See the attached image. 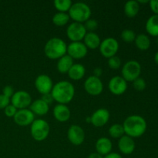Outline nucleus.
<instances>
[{
    "label": "nucleus",
    "instance_id": "412c9836",
    "mask_svg": "<svg viewBox=\"0 0 158 158\" xmlns=\"http://www.w3.org/2000/svg\"><path fill=\"white\" fill-rule=\"evenodd\" d=\"M101 40L100 36L94 32H87L83 38V43L87 49H96L100 46Z\"/></svg>",
    "mask_w": 158,
    "mask_h": 158
},
{
    "label": "nucleus",
    "instance_id": "6e6552de",
    "mask_svg": "<svg viewBox=\"0 0 158 158\" xmlns=\"http://www.w3.org/2000/svg\"><path fill=\"white\" fill-rule=\"evenodd\" d=\"M11 104L17 110L27 109L32 103V97L25 90H19L14 93L11 97Z\"/></svg>",
    "mask_w": 158,
    "mask_h": 158
},
{
    "label": "nucleus",
    "instance_id": "72a5a7b5",
    "mask_svg": "<svg viewBox=\"0 0 158 158\" xmlns=\"http://www.w3.org/2000/svg\"><path fill=\"white\" fill-rule=\"evenodd\" d=\"M17 110H17L13 105L9 104V106H7L4 109V113L5 114H6V117H14V116H15V114H16Z\"/></svg>",
    "mask_w": 158,
    "mask_h": 158
},
{
    "label": "nucleus",
    "instance_id": "9d476101",
    "mask_svg": "<svg viewBox=\"0 0 158 158\" xmlns=\"http://www.w3.org/2000/svg\"><path fill=\"white\" fill-rule=\"evenodd\" d=\"M84 89L91 96H98L103 90V84L101 80L95 76H90L84 82Z\"/></svg>",
    "mask_w": 158,
    "mask_h": 158
},
{
    "label": "nucleus",
    "instance_id": "6ab92c4d",
    "mask_svg": "<svg viewBox=\"0 0 158 158\" xmlns=\"http://www.w3.org/2000/svg\"><path fill=\"white\" fill-rule=\"evenodd\" d=\"M95 148L97 152L103 157L111 153L113 144L111 140L107 137H100L96 142Z\"/></svg>",
    "mask_w": 158,
    "mask_h": 158
},
{
    "label": "nucleus",
    "instance_id": "4be33fe9",
    "mask_svg": "<svg viewBox=\"0 0 158 158\" xmlns=\"http://www.w3.org/2000/svg\"><path fill=\"white\" fill-rule=\"evenodd\" d=\"M73 64V59H72L69 55L66 54L58 60L56 64L57 70L60 73H67Z\"/></svg>",
    "mask_w": 158,
    "mask_h": 158
},
{
    "label": "nucleus",
    "instance_id": "dca6fc26",
    "mask_svg": "<svg viewBox=\"0 0 158 158\" xmlns=\"http://www.w3.org/2000/svg\"><path fill=\"white\" fill-rule=\"evenodd\" d=\"M110 117V114L108 110L105 108H100L97 110L90 117L91 123L94 127H101L108 123Z\"/></svg>",
    "mask_w": 158,
    "mask_h": 158
},
{
    "label": "nucleus",
    "instance_id": "f8f14e48",
    "mask_svg": "<svg viewBox=\"0 0 158 158\" xmlns=\"http://www.w3.org/2000/svg\"><path fill=\"white\" fill-rule=\"evenodd\" d=\"M14 121L20 127H27L35 120V114L29 109L18 110L13 117Z\"/></svg>",
    "mask_w": 158,
    "mask_h": 158
},
{
    "label": "nucleus",
    "instance_id": "ea45409f",
    "mask_svg": "<svg viewBox=\"0 0 158 158\" xmlns=\"http://www.w3.org/2000/svg\"><path fill=\"white\" fill-rule=\"evenodd\" d=\"M102 73H103V70H102V69L100 67H97L94 69V76H95V77H99L100 78V77L101 76Z\"/></svg>",
    "mask_w": 158,
    "mask_h": 158
},
{
    "label": "nucleus",
    "instance_id": "cd10ccee",
    "mask_svg": "<svg viewBox=\"0 0 158 158\" xmlns=\"http://www.w3.org/2000/svg\"><path fill=\"white\" fill-rule=\"evenodd\" d=\"M108 133H109L110 136L111 137L116 139H120V137L125 135L123 125L120 124V123H114V124H113L109 128Z\"/></svg>",
    "mask_w": 158,
    "mask_h": 158
},
{
    "label": "nucleus",
    "instance_id": "393cba45",
    "mask_svg": "<svg viewBox=\"0 0 158 158\" xmlns=\"http://www.w3.org/2000/svg\"><path fill=\"white\" fill-rule=\"evenodd\" d=\"M145 27L150 35L158 36V15H151L147 21Z\"/></svg>",
    "mask_w": 158,
    "mask_h": 158
},
{
    "label": "nucleus",
    "instance_id": "f257e3e1",
    "mask_svg": "<svg viewBox=\"0 0 158 158\" xmlns=\"http://www.w3.org/2000/svg\"><path fill=\"white\" fill-rule=\"evenodd\" d=\"M51 94L53 100L57 103L66 105L73 99L75 95V88L70 82L62 80L53 85Z\"/></svg>",
    "mask_w": 158,
    "mask_h": 158
},
{
    "label": "nucleus",
    "instance_id": "7c9ffc66",
    "mask_svg": "<svg viewBox=\"0 0 158 158\" xmlns=\"http://www.w3.org/2000/svg\"><path fill=\"white\" fill-rule=\"evenodd\" d=\"M108 66L112 69H117L121 66V60L117 56H114L108 59Z\"/></svg>",
    "mask_w": 158,
    "mask_h": 158
},
{
    "label": "nucleus",
    "instance_id": "c03bdc74",
    "mask_svg": "<svg viewBox=\"0 0 158 158\" xmlns=\"http://www.w3.org/2000/svg\"><path fill=\"white\" fill-rule=\"evenodd\" d=\"M157 41H158V36H157Z\"/></svg>",
    "mask_w": 158,
    "mask_h": 158
},
{
    "label": "nucleus",
    "instance_id": "2f4dec72",
    "mask_svg": "<svg viewBox=\"0 0 158 158\" xmlns=\"http://www.w3.org/2000/svg\"><path fill=\"white\" fill-rule=\"evenodd\" d=\"M146 86L147 84L144 79L141 78V77H138L134 81H133V86L137 91H143L146 88Z\"/></svg>",
    "mask_w": 158,
    "mask_h": 158
},
{
    "label": "nucleus",
    "instance_id": "ddd939ff",
    "mask_svg": "<svg viewBox=\"0 0 158 158\" xmlns=\"http://www.w3.org/2000/svg\"><path fill=\"white\" fill-rule=\"evenodd\" d=\"M35 87L42 95L49 94L53 87V83L50 77L46 74H40L35 78Z\"/></svg>",
    "mask_w": 158,
    "mask_h": 158
},
{
    "label": "nucleus",
    "instance_id": "a211bd4d",
    "mask_svg": "<svg viewBox=\"0 0 158 158\" xmlns=\"http://www.w3.org/2000/svg\"><path fill=\"white\" fill-rule=\"evenodd\" d=\"M52 114L56 120H58L59 122H62V123L68 121L71 116L69 108L66 105L60 104V103L54 106Z\"/></svg>",
    "mask_w": 158,
    "mask_h": 158
},
{
    "label": "nucleus",
    "instance_id": "c756f323",
    "mask_svg": "<svg viewBox=\"0 0 158 158\" xmlns=\"http://www.w3.org/2000/svg\"><path fill=\"white\" fill-rule=\"evenodd\" d=\"M120 36H121V39L125 43H130L135 40L137 35H136V33L134 32V30L130 29H126L122 31Z\"/></svg>",
    "mask_w": 158,
    "mask_h": 158
},
{
    "label": "nucleus",
    "instance_id": "20e7f679",
    "mask_svg": "<svg viewBox=\"0 0 158 158\" xmlns=\"http://www.w3.org/2000/svg\"><path fill=\"white\" fill-rule=\"evenodd\" d=\"M91 9L86 3L79 2L73 3L69 10V15L74 22L83 23L91 16Z\"/></svg>",
    "mask_w": 158,
    "mask_h": 158
},
{
    "label": "nucleus",
    "instance_id": "4468645a",
    "mask_svg": "<svg viewBox=\"0 0 158 158\" xmlns=\"http://www.w3.org/2000/svg\"><path fill=\"white\" fill-rule=\"evenodd\" d=\"M110 91L116 96H120L124 94L127 89V82L122 77L116 76L112 77L108 83Z\"/></svg>",
    "mask_w": 158,
    "mask_h": 158
},
{
    "label": "nucleus",
    "instance_id": "b1692460",
    "mask_svg": "<svg viewBox=\"0 0 158 158\" xmlns=\"http://www.w3.org/2000/svg\"><path fill=\"white\" fill-rule=\"evenodd\" d=\"M140 10V4L137 1L131 0L127 1L124 5V13L129 18L135 17Z\"/></svg>",
    "mask_w": 158,
    "mask_h": 158
},
{
    "label": "nucleus",
    "instance_id": "f03ea898",
    "mask_svg": "<svg viewBox=\"0 0 158 158\" xmlns=\"http://www.w3.org/2000/svg\"><path fill=\"white\" fill-rule=\"evenodd\" d=\"M125 135L137 138L143 135L147 130V122L140 115H131L125 119L123 124Z\"/></svg>",
    "mask_w": 158,
    "mask_h": 158
},
{
    "label": "nucleus",
    "instance_id": "f3484780",
    "mask_svg": "<svg viewBox=\"0 0 158 158\" xmlns=\"http://www.w3.org/2000/svg\"><path fill=\"white\" fill-rule=\"evenodd\" d=\"M135 142L134 138L127 135H123L119 139L118 148L120 152L125 155L131 154L135 150Z\"/></svg>",
    "mask_w": 158,
    "mask_h": 158
},
{
    "label": "nucleus",
    "instance_id": "39448f33",
    "mask_svg": "<svg viewBox=\"0 0 158 158\" xmlns=\"http://www.w3.org/2000/svg\"><path fill=\"white\" fill-rule=\"evenodd\" d=\"M50 127L47 121L43 119H36L30 125V133L32 138L36 141H43L48 137Z\"/></svg>",
    "mask_w": 158,
    "mask_h": 158
},
{
    "label": "nucleus",
    "instance_id": "c9c22d12",
    "mask_svg": "<svg viewBox=\"0 0 158 158\" xmlns=\"http://www.w3.org/2000/svg\"><path fill=\"white\" fill-rule=\"evenodd\" d=\"M14 93H15V91H14L13 87H12V86H9V85L5 86L2 89L3 95H5L6 97H9V98H10V99H11V97L13 96Z\"/></svg>",
    "mask_w": 158,
    "mask_h": 158
},
{
    "label": "nucleus",
    "instance_id": "e433bc0d",
    "mask_svg": "<svg viewBox=\"0 0 158 158\" xmlns=\"http://www.w3.org/2000/svg\"><path fill=\"white\" fill-rule=\"evenodd\" d=\"M41 100H43V101L45 102V103H47L48 105L51 104V103H52V101H53V98H52V94H51V93H49V94H43V95H42V97Z\"/></svg>",
    "mask_w": 158,
    "mask_h": 158
},
{
    "label": "nucleus",
    "instance_id": "9b49d317",
    "mask_svg": "<svg viewBox=\"0 0 158 158\" xmlns=\"http://www.w3.org/2000/svg\"><path fill=\"white\" fill-rule=\"evenodd\" d=\"M88 52V49L82 42H71L67 46V52L72 59L80 60L84 58Z\"/></svg>",
    "mask_w": 158,
    "mask_h": 158
},
{
    "label": "nucleus",
    "instance_id": "aec40b11",
    "mask_svg": "<svg viewBox=\"0 0 158 158\" xmlns=\"http://www.w3.org/2000/svg\"><path fill=\"white\" fill-rule=\"evenodd\" d=\"M29 110L35 115L43 116L46 115L49 112V106L43 100L38 99V100H35V101L32 102L31 105L29 106Z\"/></svg>",
    "mask_w": 158,
    "mask_h": 158
},
{
    "label": "nucleus",
    "instance_id": "a19ab883",
    "mask_svg": "<svg viewBox=\"0 0 158 158\" xmlns=\"http://www.w3.org/2000/svg\"><path fill=\"white\" fill-rule=\"evenodd\" d=\"M88 158H103V157L102 155H100V154H98L97 152H94L89 154L88 156Z\"/></svg>",
    "mask_w": 158,
    "mask_h": 158
},
{
    "label": "nucleus",
    "instance_id": "423d86ee",
    "mask_svg": "<svg viewBox=\"0 0 158 158\" xmlns=\"http://www.w3.org/2000/svg\"><path fill=\"white\" fill-rule=\"evenodd\" d=\"M141 66L137 60H129L122 67V77L127 82H133L140 77Z\"/></svg>",
    "mask_w": 158,
    "mask_h": 158
},
{
    "label": "nucleus",
    "instance_id": "37998d69",
    "mask_svg": "<svg viewBox=\"0 0 158 158\" xmlns=\"http://www.w3.org/2000/svg\"><path fill=\"white\" fill-rule=\"evenodd\" d=\"M86 121L87 122V123H91V118H90V117H86Z\"/></svg>",
    "mask_w": 158,
    "mask_h": 158
},
{
    "label": "nucleus",
    "instance_id": "4c0bfd02",
    "mask_svg": "<svg viewBox=\"0 0 158 158\" xmlns=\"http://www.w3.org/2000/svg\"><path fill=\"white\" fill-rule=\"evenodd\" d=\"M149 2L151 10L154 12V14L158 15V0H151Z\"/></svg>",
    "mask_w": 158,
    "mask_h": 158
},
{
    "label": "nucleus",
    "instance_id": "79ce46f5",
    "mask_svg": "<svg viewBox=\"0 0 158 158\" xmlns=\"http://www.w3.org/2000/svg\"><path fill=\"white\" fill-rule=\"evenodd\" d=\"M154 61L156 62V63L158 64V52H156L155 55H154Z\"/></svg>",
    "mask_w": 158,
    "mask_h": 158
},
{
    "label": "nucleus",
    "instance_id": "473e14b6",
    "mask_svg": "<svg viewBox=\"0 0 158 158\" xmlns=\"http://www.w3.org/2000/svg\"><path fill=\"white\" fill-rule=\"evenodd\" d=\"M83 25H84L86 30L89 31V32H94L98 28V23L97 20L93 19H89L87 21L85 22Z\"/></svg>",
    "mask_w": 158,
    "mask_h": 158
},
{
    "label": "nucleus",
    "instance_id": "5701e85b",
    "mask_svg": "<svg viewBox=\"0 0 158 158\" xmlns=\"http://www.w3.org/2000/svg\"><path fill=\"white\" fill-rule=\"evenodd\" d=\"M69 78L73 80H80L83 78L86 73V69L84 66L80 63H75L69 69L67 73Z\"/></svg>",
    "mask_w": 158,
    "mask_h": 158
},
{
    "label": "nucleus",
    "instance_id": "58836bf2",
    "mask_svg": "<svg viewBox=\"0 0 158 158\" xmlns=\"http://www.w3.org/2000/svg\"><path fill=\"white\" fill-rule=\"evenodd\" d=\"M103 158H123L120 154H117V153H110L107 155L104 156Z\"/></svg>",
    "mask_w": 158,
    "mask_h": 158
},
{
    "label": "nucleus",
    "instance_id": "0eeeda50",
    "mask_svg": "<svg viewBox=\"0 0 158 158\" xmlns=\"http://www.w3.org/2000/svg\"><path fill=\"white\" fill-rule=\"evenodd\" d=\"M99 48L101 55L105 58L109 59L117 53L119 50V43L116 39L108 37L101 41Z\"/></svg>",
    "mask_w": 158,
    "mask_h": 158
},
{
    "label": "nucleus",
    "instance_id": "7ed1b4c3",
    "mask_svg": "<svg viewBox=\"0 0 158 158\" xmlns=\"http://www.w3.org/2000/svg\"><path fill=\"white\" fill-rule=\"evenodd\" d=\"M44 52L46 57L50 60H59L67 52V45L62 39L52 37L46 42Z\"/></svg>",
    "mask_w": 158,
    "mask_h": 158
},
{
    "label": "nucleus",
    "instance_id": "bb28decb",
    "mask_svg": "<svg viewBox=\"0 0 158 158\" xmlns=\"http://www.w3.org/2000/svg\"><path fill=\"white\" fill-rule=\"evenodd\" d=\"M70 19L69 14L66 12H58L52 16V23L56 26H64Z\"/></svg>",
    "mask_w": 158,
    "mask_h": 158
},
{
    "label": "nucleus",
    "instance_id": "1a4fd4ad",
    "mask_svg": "<svg viewBox=\"0 0 158 158\" xmlns=\"http://www.w3.org/2000/svg\"><path fill=\"white\" fill-rule=\"evenodd\" d=\"M87 31L85 29L83 23L73 22L68 26L66 29V35L72 42H81L86 35Z\"/></svg>",
    "mask_w": 158,
    "mask_h": 158
},
{
    "label": "nucleus",
    "instance_id": "2eb2a0df",
    "mask_svg": "<svg viewBox=\"0 0 158 158\" xmlns=\"http://www.w3.org/2000/svg\"><path fill=\"white\" fill-rule=\"evenodd\" d=\"M67 137L71 143L79 146L84 142L85 132L79 125H72L68 129Z\"/></svg>",
    "mask_w": 158,
    "mask_h": 158
},
{
    "label": "nucleus",
    "instance_id": "f704fd0d",
    "mask_svg": "<svg viewBox=\"0 0 158 158\" xmlns=\"http://www.w3.org/2000/svg\"><path fill=\"white\" fill-rule=\"evenodd\" d=\"M10 98L6 97L3 94H0V109H5L10 104Z\"/></svg>",
    "mask_w": 158,
    "mask_h": 158
},
{
    "label": "nucleus",
    "instance_id": "a878e982",
    "mask_svg": "<svg viewBox=\"0 0 158 158\" xmlns=\"http://www.w3.org/2000/svg\"><path fill=\"white\" fill-rule=\"evenodd\" d=\"M134 42H135L136 46L139 49L143 51L149 49L150 46H151V40H150L149 36L143 33L137 35Z\"/></svg>",
    "mask_w": 158,
    "mask_h": 158
},
{
    "label": "nucleus",
    "instance_id": "c85d7f7f",
    "mask_svg": "<svg viewBox=\"0 0 158 158\" xmlns=\"http://www.w3.org/2000/svg\"><path fill=\"white\" fill-rule=\"evenodd\" d=\"M56 9L60 12H69L73 2L70 0H55L53 2Z\"/></svg>",
    "mask_w": 158,
    "mask_h": 158
}]
</instances>
